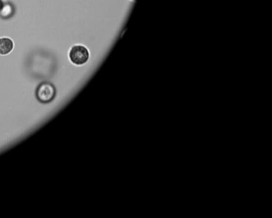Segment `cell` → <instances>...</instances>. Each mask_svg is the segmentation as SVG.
<instances>
[{"instance_id":"1","label":"cell","mask_w":272,"mask_h":218,"mask_svg":"<svg viewBox=\"0 0 272 218\" xmlns=\"http://www.w3.org/2000/svg\"><path fill=\"white\" fill-rule=\"evenodd\" d=\"M57 90L54 84L49 82H43L37 86L35 97L40 103L48 104L54 101Z\"/></svg>"},{"instance_id":"2","label":"cell","mask_w":272,"mask_h":218,"mask_svg":"<svg viewBox=\"0 0 272 218\" xmlns=\"http://www.w3.org/2000/svg\"><path fill=\"white\" fill-rule=\"evenodd\" d=\"M90 57V50L83 45H74L69 52V59L75 66L85 65Z\"/></svg>"},{"instance_id":"3","label":"cell","mask_w":272,"mask_h":218,"mask_svg":"<svg viewBox=\"0 0 272 218\" xmlns=\"http://www.w3.org/2000/svg\"><path fill=\"white\" fill-rule=\"evenodd\" d=\"M14 49L13 41L9 38H0V54L7 55Z\"/></svg>"},{"instance_id":"4","label":"cell","mask_w":272,"mask_h":218,"mask_svg":"<svg viewBox=\"0 0 272 218\" xmlns=\"http://www.w3.org/2000/svg\"><path fill=\"white\" fill-rule=\"evenodd\" d=\"M14 12H15V7L11 2H8L2 7V9L0 12V16L2 18H8L12 17Z\"/></svg>"},{"instance_id":"5","label":"cell","mask_w":272,"mask_h":218,"mask_svg":"<svg viewBox=\"0 0 272 218\" xmlns=\"http://www.w3.org/2000/svg\"><path fill=\"white\" fill-rule=\"evenodd\" d=\"M4 6V2L2 0H0V12H1V10L2 9V7Z\"/></svg>"},{"instance_id":"6","label":"cell","mask_w":272,"mask_h":218,"mask_svg":"<svg viewBox=\"0 0 272 218\" xmlns=\"http://www.w3.org/2000/svg\"><path fill=\"white\" fill-rule=\"evenodd\" d=\"M131 1H136V0H131Z\"/></svg>"}]
</instances>
